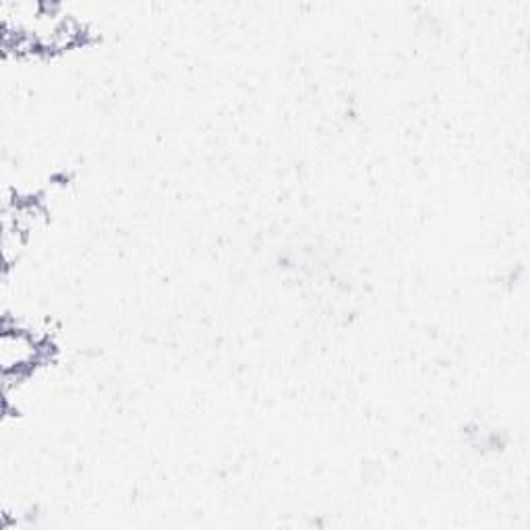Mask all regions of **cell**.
<instances>
[{"instance_id":"1","label":"cell","mask_w":530,"mask_h":530,"mask_svg":"<svg viewBox=\"0 0 530 530\" xmlns=\"http://www.w3.org/2000/svg\"><path fill=\"white\" fill-rule=\"evenodd\" d=\"M40 355L38 340L23 330L3 334V367L9 373L11 369H23L34 365Z\"/></svg>"}]
</instances>
